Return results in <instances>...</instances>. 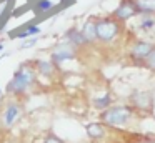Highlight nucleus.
<instances>
[{"mask_svg":"<svg viewBox=\"0 0 155 143\" xmlns=\"http://www.w3.org/2000/svg\"><path fill=\"white\" fill-rule=\"evenodd\" d=\"M95 18V27H97V38L100 45H114L122 38L125 32L127 23L118 22L112 15H102V17H94Z\"/></svg>","mask_w":155,"mask_h":143,"instance_id":"obj_1","label":"nucleus"},{"mask_svg":"<svg viewBox=\"0 0 155 143\" xmlns=\"http://www.w3.org/2000/svg\"><path fill=\"white\" fill-rule=\"evenodd\" d=\"M35 82H37V72L34 62H25L15 70L12 80L7 83V92L14 96H22L35 85Z\"/></svg>","mask_w":155,"mask_h":143,"instance_id":"obj_2","label":"nucleus"},{"mask_svg":"<svg viewBox=\"0 0 155 143\" xmlns=\"http://www.w3.org/2000/svg\"><path fill=\"white\" fill-rule=\"evenodd\" d=\"M134 115V108L127 105H117V106H108L102 112L100 120L102 123L108 126H122L128 123V120Z\"/></svg>","mask_w":155,"mask_h":143,"instance_id":"obj_3","label":"nucleus"},{"mask_svg":"<svg viewBox=\"0 0 155 143\" xmlns=\"http://www.w3.org/2000/svg\"><path fill=\"white\" fill-rule=\"evenodd\" d=\"M155 42L148 38H137L130 43V48H128V58L135 63V65H143L145 60H147L148 53L153 50Z\"/></svg>","mask_w":155,"mask_h":143,"instance_id":"obj_4","label":"nucleus"},{"mask_svg":"<svg viewBox=\"0 0 155 143\" xmlns=\"http://www.w3.org/2000/svg\"><path fill=\"white\" fill-rule=\"evenodd\" d=\"M77 52L78 50L75 48L70 42H67V40L64 38V40H60L54 48H52L50 60L54 63H57V65H62V63L68 62V60H74L75 57H77Z\"/></svg>","mask_w":155,"mask_h":143,"instance_id":"obj_5","label":"nucleus"},{"mask_svg":"<svg viewBox=\"0 0 155 143\" xmlns=\"http://www.w3.org/2000/svg\"><path fill=\"white\" fill-rule=\"evenodd\" d=\"M135 32L142 37H155V15L152 13H138L135 17Z\"/></svg>","mask_w":155,"mask_h":143,"instance_id":"obj_6","label":"nucleus"},{"mask_svg":"<svg viewBox=\"0 0 155 143\" xmlns=\"http://www.w3.org/2000/svg\"><path fill=\"white\" fill-rule=\"evenodd\" d=\"M110 15L115 17V18L122 23H128L130 20H134L135 17L138 15V12H137V8H135L134 0H120L118 5L115 7V10Z\"/></svg>","mask_w":155,"mask_h":143,"instance_id":"obj_7","label":"nucleus"},{"mask_svg":"<svg viewBox=\"0 0 155 143\" xmlns=\"http://www.w3.org/2000/svg\"><path fill=\"white\" fill-rule=\"evenodd\" d=\"M130 102L132 106L138 110H145V112H150L152 106H153V96H152L150 92H134L130 95Z\"/></svg>","mask_w":155,"mask_h":143,"instance_id":"obj_8","label":"nucleus"},{"mask_svg":"<svg viewBox=\"0 0 155 143\" xmlns=\"http://www.w3.org/2000/svg\"><path fill=\"white\" fill-rule=\"evenodd\" d=\"M34 67H35L37 75L45 76V78H54V76L57 75V70H58L57 63H54L52 60H42V58L35 60Z\"/></svg>","mask_w":155,"mask_h":143,"instance_id":"obj_9","label":"nucleus"},{"mask_svg":"<svg viewBox=\"0 0 155 143\" xmlns=\"http://www.w3.org/2000/svg\"><path fill=\"white\" fill-rule=\"evenodd\" d=\"M80 32L82 35H84L85 42H87V47H94L98 43V38H97V27H95V18L92 17V18L85 20L84 25L80 27Z\"/></svg>","mask_w":155,"mask_h":143,"instance_id":"obj_10","label":"nucleus"},{"mask_svg":"<svg viewBox=\"0 0 155 143\" xmlns=\"http://www.w3.org/2000/svg\"><path fill=\"white\" fill-rule=\"evenodd\" d=\"M64 38L67 40V42H70L77 50L85 48V47H87V42H85L84 35H82L80 28H77V27H72V28H68L67 32L64 33Z\"/></svg>","mask_w":155,"mask_h":143,"instance_id":"obj_11","label":"nucleus"},{"mask_svg":"<svg viewBox=\"0 0 155 143\" xmlns=\"http://www.w3.org/2000/svg\"><path fill=\"white\" fill-rule=\"evenodd\" d=\"M18 116H20V105L18 103H8L4 112V125L12 126Z\"/></svg>","mask_w":155,"mask_h":143,"instance_id":"obj_12","label":"nucleus"},{"mask_svg":"<svg viewBox=\"0 0 155 143\" xmlns=\"http://www.w3.org/2000/svg\"><path fill=\"white\" fill-rule=\"evenodd\" d=\"M138 13H152L155 15V0H134Z\"/></svg>","mask_w":155,"mask_h":143,"instance_id":"obj_13","label":"nucleus"},{"mask_svg":"<svg viewBox=\"0 0 155 143\" xmlns=\"http://www.w3.org/2000/svg\"><path fill=\"white\" fill-rule=\"evenodd\" d=\"M87 133L90 138H102L105 135V128L102 123H88L87 125Z\"/></svg>","mask_w":155,"mask_h":143,"instance_id":"obj_14","label":"nucleus"},{"mask_svg":"<svg viewBox=\"0 0 155 143\" xmlns=\"http://www.w3.org/2000/svg\"><path fill=\"white\" fill-rule=\"evenodd\" d=\"M110 103H112L110 93H104L102 96H97V98L94 100V106H95L97 110H105V108H108V106H110Z\"/></svg>","mask_w":155,"mask_h":143,"instance_id":"obj_15","label":"nucleus"},{"mask_svg":"<svg viewBox=\"0 0 155 143\" xmlns=\"http://www.w3.org/2000/svg\"><path fill=\"white\" fill-rule=\"evenodd\" d=\"M40 32H42V28L38 25H30V27H27L24 32L18 33V38L24 40V38H28V37H37V35H40Z\"/></svg>","mask_w":155,"mask_h":143,"instance_id":"obj_16","label":"nucleus"},{"mask_svg":"<svg viewBox=\"0 0 155 143\" xmlns=\"http://www.w3.org/2000/svg\"><path fill=\"white\" fill-rule=\"evenodd\" d=\"M52 5H54L52 0H37L34 10H35V13H45V12H48V10L52 8Z\"/></svg>","mask_w":155,"mask_h":143,"instance_id":"obj_17","label":"nucleus"},{"mask_svg":"<svg viewBox=\"0 0 155 143\" xmlns=\"http://www.w3.org/2000/svg\"><path fill=\"white\" fill-rule=\"evenodd\" d=\"M143 67H147L148 70L155 72V47H153V50H152V52L148 53V57H147V60H145Z\"/></svg>","mask_w":155,"mask_h":143,"instance_id":"obj_18","label":"nucleus"},{"mask_svg":"<svg viewBox=\"0 0 155 143\" xmlns=\"http://www.w3.org/2000/svg\"><path fill=\"white\" fill-rule=\"evenodd\" d=\"M37 37H28V38H24V42L20 43V50H25V48H30L37 43Z\"/></svg>","mask_w":155,"mask_h":143,"instance_id":"obj_19","label":"nucleus"},{"mask_svg":"<svg viewBox=\"0 0 155 143\" xmlns=\"http://www.w3.org/2000/svg\"><path fill=\"white\" fill-rule=\"evenodd\" d=\"M44 143H62V141L57 138V136H54V135H48L47 138H45V141H44Z\"/></svg>","mask_w":155,"mask_h":143,"instance_id":"obj_20","label":"nucleus"},{"mask_svg":"<svg viewBox=\"0 0 155 143\" xmlns=\"http://www.w3.org/2000/svg\"><path fill=\"white\" fill-rule=\"evenodd\" d=\"M2 50H4V43H0V52H2Z\"/></svg>","mask_w":155,"mask_h":143,"instance_id":"obj_21","label":"nucleus"},{"mask_svg":"<svg viewBox=\"0 0 155 143\" xmlns=\"http://www.w3.org/2000/svg\"><path fill=\"white\" fill-rule=\"evenodd\" d=\"M0 98H2V90H0Z\"/></svg>","mask_w":155,"mask_h":143,"instance_id":"obj_22","label":"nucleus"}]
</instances>
